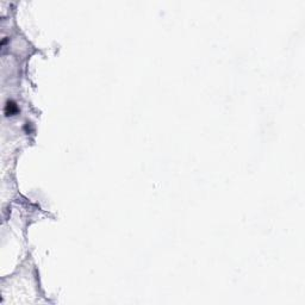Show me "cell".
I'll use <instances>...</instances> for the list:
<instances>
[{
    "label": "cell",
    "instance_id": "1",
    "mask_svg": "<svg viewBox=\"0 0 305 305\" xmlns=\"http://www.w3.org/2000/svg\"><path fill=\"white\" fill-rule=\"evenodd\" d=\"M5 109H6V110H5V113H6V116H10V113H11V115H13L14 112L17 111V106H16L14 104H12V102H7Z\"/></svg>",
    "mask_w": 305,
    "mask_h": 305
}]
</instances>
